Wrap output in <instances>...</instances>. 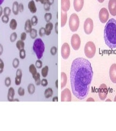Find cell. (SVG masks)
Returning <instances> with one entry per match:
<instances>
[{
  "mask_svg": "<svg viewBox=\"0 0 116 131\" xmlns=\"http://www.w3.org/2000/svg\"><path fill=\"white\" fill-rule=\"evenodd\" d=\"M93 77L90 61L83 58H76L73 61L70 71L71 89L78 99H84L88 95Z\"/></svg>",
  "mask_w": 116,
  "mask_h": 131,
  "instance_id": "6da1fadb",
  "label": "cell"
},
{
  "mask_svg": "<svg viewBox=\"0 0 116 131\" xmlns=\"http://www.w3.org/2000/svg\"><path fill=\"white\" fill-rule=\"evenodd\" d=\"M104 40L110 49L116 48V20L111 19L107 22L104 29Z\"/></svg>",
  "mask_w": 116,
  "mask_h": 131,
  "instance_id": "7a4b0ae2",
  "label": "cell"
},
{
  "mask_svg": "<svg viewBox=\"0 0 116 131\" xmlns=\"http://www.w3.org/2000/svg\"><path fill=\"white\" fill-rule=\"evenodd\" d=\"M33 50L38 59H41L42 58L45 50V46L41 38H37L34 40L33 44Z\"/></svg>",
  "mask_w": 116,
  "mask_h": 131,
  "instance_id": "3957f363",
  "label": "cell"
},
{
  "mask_svg": "<svg viewBox=\"0 0 116 131\" xmlns=\"http://www.w3.org/2000/svg\"><path fill=\"white\" fill-rule=\"evenodd\" d=\"M84 54L89 59L93 58L96 54V46L92 41H89L84 46Z\"/></svg>",
  "mask_w": 116,
  "mask_h": 131,
  "instance_id": "277c9868",
  "label": "cell"
},
{
  "mask_svg": "<svg viewBox=\"0 0 116 131\" xmlns=\"http://www.w3.org/2000/svg\"><path fill=\"white\" fill-rule=\"evenodd\" d=\"M68 25L70 29L72 32H76L78 30L79 26V18L76 13L71 15L69 19Z\"/></svg>",
  "mask_w": 116,
  "mask_h": 131,
  "instance_id": "5b68a950",
  "label": "cell"
},
{
  "mask_svg": "<svg viewBox=\"0 0 116 131\" xmlns=\"http://www.w3.org/2000/svg\"><path fill=\"white\" fill-rule=\"evenodd\" d=\"M81 44V38L78 34H75L71 37V44L72 48L75 51L78 50Z\"/></svg>",
  "mask_w": 116,
  "mask_h": 131,
  "instance_id": "8992f818",
  "label": "cell"
},
{
  "mask_svg": "<svg viewBox=\"0 0 116 131\" xmlns=\"http://www.w3.org/2000/svg\"><path fill=\"white\" fill-rule=\"evenodd\" d=\"M94 29L93 20L90 18H87L84 23V31L87 35H90Z\"/></svg>",
  "mask_w": 116,
  "mask_h": 131,
  "instance_id": "52a82bcc",
  "label": "cell"
},
{
  "mask_svg": "<svg viewBox=\"0 0 116 131\" xmlns=\"http://www.w3.org/2000/svg\"><path fill=\"white\" fill-rule=\"evenodd\" d=\"M61 54L64 59H68L70 55V47L68 43L65 42L62 45L61 49Z\"/></svg>",
  "mask_w": 116,
  "mask_h": 131,
  "instance_id": "ba28073f",
  "label": "cell"
},
{
  "mask_svg": "<svg viewBox=\"0 0 116 131\" xmlns=\"http://www.w3.org/2000/svg\"><path fill=\"white\" fill-rule=\"evenodd\" d=\"M99 18L102 23L107 22L109 18V13L106 8H102L100 9L99 14Z\"/></svg>",
  "mask_w": 116,
  "mask_h": 131,
  "instance_id": "9c48e42d",
  "label": "cell"
},
{
  "mask_svg": "<svg viewBox=\"0 0 116 131\" xmlns=\"http://www.w3.org/2000/svg\"><path fill=\"white\" fill-rule=\"evenodd\" d=\"M108 94V89L107 86L103 83L100 86L99 88V97L101 101H104L106 98Z\"/></svg>",
  "mask_w": 116,
  "mask_h": 131,
  "instance_id": "30bf717a",
  "label": "cell"
},
{
  "mask_svg": "<svg viewBox=\"0 0 116 131\" xmlns=\"http://www.w3.org/2000/svg\"><path fill=\"white\" fill-rule=\"evenodd\" d=\"M72 101V95L71 91L68 88H65L61 93V101L71 102Z\"/></svg>",
  "mask_w": 116,
  "mask_h": 131,
  "instance_id": "8fae6325",
  "label": "cell"
},
{
  "mask_svg": "<svg viewBox=\"0 0 116 131\" xmlns=\"http://www.w3.org/2000/svg\"><path fill=\"white\" fill-rule=\"evenodd\" d=\"M109 10L112 16L116 15V0H109Z\"/></svg>",
  "mask_w": 116,
  "mask_h": 131,
  "instance_id": "7c38bea8",
  "label": "cell"
},
{
  "mask_svg": "<svg viewBox=\"0 0 116 131\" xmlns=\"http://www.w3.org/2000/svg\"><path fill=\"white\" fill-rule=\"evenodd\" d=\"M109 77L113 83H116V64H113L109 69Z\"/></svg>",
  "mask_w": 116,
  "mask_h": 131,
  "instance_id": "4fadbf2b",
  "label": "cell"
},
{
  "mask_svg": "<svg viewBox=\"0 0 116 131\" xmlns=\"http://www.w3.org/2000/svg\"><path fill=\"white\" fill-rule=\"evenodd\" d=\"M83 6H84V0H74V7L77 12L82 11Z\"/></svg>",
  "mask_w": 116,
  "mask_h": 131,
  "instance_id": "5bb4252c",
  "label": "cell"
},
{
  "mask_svg": "<svg viewBox=\"0 0 116 131\" xmlns=\"http://www.w3.org/2000/svg\"><path fill=\"white\" fill-rule=\"evenodd\" d=\"M70 8V0H61V11L67 12Z\"/></svg>",
  "mask_w": 116,
  "mask_h": 131,
  "instance_id": "9a60e30c",
  "label": "cell"
},
{
  "mask_svg": "<svg viewBox=\"0 0 116 131\" xmlns=\"http://www.w3.org/2000/svg\"><path fill=\"white\" fill-rule=\"evenodd\" d=\"M68 20V14L66 12H61V27L63 28L66 25Z\"/></svg>",
  "mask_w": 116,
  "mask_h": 131,
  "instance_id": "2e32d148",
  "label": "cell"
},
{
  "mask_svg": "<svg viewBox=\"0 0 116 131\" xmlns=\"http://www.w3.org/2000/svg\"><path fill=\"white\" fill-rule=\"evenodd\" d=\"M15 95V90L13 87H10L7 93V99L9 102H13Z\"/></svg>",
  "mask_w": 116,
  "mask_h": 131,
  "instance_id": "e0dca14e",
  "label": "cell"
},
{
  "mask_svg": "<svg viewBox=\"0 0 116 131\" xmlns=\"http://www.w3.org/2000/svg\"><path fill=\"white\" fill-rule=\"evenodd\" d=\"M61 89H63L66 86L67 82H68L67 75L66 73L64 72H62L61 73Z\"/></svg>",
  "mask_w": 116,
  "mask_h": 131,
  "instance_id": "ac0fdd59",
  "label": "cell"
},
{
  "mask_svg": "<svg viewBox=\"0 0 116 131\" xmlns=\"http://www.w3.org/2000/svg\"><path fill=\"white\" fill-rule=\"evenodd\" d=\"M28 8L31 13H35L37 12V7L34 0H31L28 2Z\"/></svg>",
  "mask_w": 116,
  "mask_h": 131,
  "instance_id": "d6986e66",
  "label": "cell"
},
{
  "mask_svg": "<svg viewBox=\"0 0 116 131\" xmlns=\"http://www.w3.org/2000/svg\"><path fill=\"white\" fill-rule=\"evenodd\" d=\"M53 29V24L52 22H49L47 23L45 27V30H46V35L47 36L50 35L51 34L52 31Z\"/></svg>",
  "mask_w": 116,
  "mask_h": 131,
  "instance_id": "ffe728a7",
  "label": "cell"
},
{
  "mask_svg": "<svg viewBox=\"0 0 116 131\" xmlns=\"http://www.w3.org/2000/svg\"><path fill=\"white\" fill-rule=\"evenodd\" d=\"M32 24L31 22V20L27 19L25 22V26H24V30H25L26 33H30V31L32 29Z\"/></svg>",
  "mask_w": 116,
  "mask_h": 131,
  "instance_id": "44dd1931",
  "label": "cell"
},
{
  "mask_svg": "<svg viewBox=\"0 0 116 131\" xmlns=\"http://www.w3.org/2000/svg\"><path fill=\"white\" fill-rule=\"evenodd\" d=\"M19 3L17 1H14L12 5V12L14 15H17L19 13Z\"/></svg>",
  "mask_w": 116,
  "mask_h": 131,
  "instance_id": "7402d4cb",
  "label": "cell"
},
{
  "mask_svg": "<svg viewBox=\"0 0 116 131\" xmlns=\"http://www.w3.org/2000/svg\"><path fill=\"white\" fill-rule=\"evenodd\" d=\"M44 97L47 99H48L50 97H52L53 95V91L51 88H48L47 89H46L44 91Z\"/></svg>",
  "mask_w": 116,
  "mask_h": 131,
  "instance_id": "603a6c76",
  "label": "cell"
},
{
  "mask_svg": "<svg viewBox=\"0 0 116 131\" xmlns=\"http://www.w3.org/2000/svg\"><path fill=\"white\" fill-rule=\"evenodd\" d=\"M28 70H29V72L32 74V76H34L36 75V73H37V68H36L35 65L33 64L30 65L29 67H28Z\"/></svg>",
  "mask_w": 116,
  "mask_h": 131,
  "instance_id": "cb8c5ba5",
  "label": "cell"
},
{
  "mask_svg": "<svg viewBox=\"0 0 116 131\" xmlns=\"http://www.w3.org/2000/svg\"><path fill=\"white\" fill-rule=\"evenodd\" d=\"M18 23L17 20L15 19H12L9 22V28L11 29L12 30H15L17 28Z\"/></svg>",
  "mask_w": 116,
  "mask_h": 131,
  "instance_id": "d4e9b609",
  "label": "cell"
},
{
  "mask_svg": "<svg viewBox=\"0 0 116 131\" xmlns=\"http://www.w3.org/2000/svg\"><path fill=\"white\" fill-rule=\"evenodd\" d=\"M16 47H17V48L19 51L22 50V49H24V47H25V43H24V41H22L21 40H18L17 43H16Z\"/></svg>",
  "mask_w": 116,
  "mask_h": 131,
  "instance_id": "484cf974",
  "label": "cell"
},
{
  "mask_svg": "<svg viewBox=\"0 0 116 131\" xmlns=\"http://www.w3.org/2000/svg\"><path fill=\"white\" fill-rule=\"evenodd\" d=\"M27 91L30 95H33L35 92V86L33 83H30L27 86Z\"/></svg>",
  "mask_w": 116,
  "mask_h": 131,
  "instance_id": "4316f807",
  "label": "cell"
},
{
  "mask_svg": "<svg viewBox=\"0 0 116 131\" xmlns=\"http://www.w3.org/2000/svg\"><path fill=\"white\" fill-rule=\"evenodd\" d=\"M33 79L34 80V81H35L36 85L37 86H39L41 85V80L40 79V73H36V75H35L34 76H32Z\"/></svg>",
  "mask_w": 116,
  "mask_h": 131,
  "instance_id": "83f0119b",
  "label": "cell"
},
{
  "mask_svg": "<svg viewBox=\"0 0 116 131\" xmlns=\"http://www.w3.org/2000/svg\"><path fill=\"white\" fill-rule=\"evenodd\" d=\"M29 34L30 37L32 39H35L37 36V31L35 29H32Z\"/></svg>",
  "mask_w": 116,
  "mask_h": 131,
  "instance_id": "f1b7e54d",
  "label": "cell"
},
{
  "mask_svg": "<svg viewBox=\"0 0 116 131\" xmlns=\"http://www.w3.org/2000/svg\"><path fill=\"white\" fill-rule=\"evenodd\" d=\"M48 71H49V67L48 66H45L41 70L42 76L44 77V78H46V77L47 76Z\"/></svg>",
  "mask_w": 116,
  "mask_h": 131,
  "instance_id": "f546056e",
  "label": "cell"
},
{
  "mask_svg": "<svg viewBox=\"0 0 116 131\" xmlns=\"http://www.w3.org/2000/svg\"><path fill=\"white\" fill-rule=\"evenodd\" d=\"M20 64V61L19 59L17 58H15L13 59V62H12V65L14 69H17L18 66H19Z\"/></svg>",
  "mask_w": 116,
  "mask_h": 131,
  "instance_id": "4dcf8cb0",
  "label": "cell"
},
{
  "mask_svg": "<svg viewBox=\"0 0 116 131\" xmlns=\"http://www.w3.org/2000/svg\"><path fill=\"white\" fill-rule=\"evenodd\" d=\"M18 37L17 34L15 32H13V33H12L11 36H10V41L11 42H14L17 40Z\"/></svg>",
  "mask_w": 116,
  "mask_h": 131,
  "instance_id": "1f68e13d",
  "label": "cell"
},
{
  "mask_svg": "<svg viewBox=\"0 0 116 131\" xmlns=\"http://www.w3.org/2000/svg\"><path fill=\"white\" fill-rule=\"evenodd\" d=\"M11 13V9L9 7H5L3 9V14L4 15L9 16Z\"/></svg>",
  "mask_w": 116,
  "mask_h": 131,
  "instance_id": "d6a6232c",
  "label": "cell"
},
{
  "mask_svg": "<svg viewBox=\"0 0 116 131\" xmlns=\"http://www.w3.org/2000/svg\"><path fill=\"white\" fill-rule=\"evenodd\" d=\"M52 18V14L50 13H47L44 15V19L46 21V22H50Z\"/></svg>",
  "mask_w": 116,
  "mask_h": 131,
  "instance_id": "836d02e7",
  "label": "cell"
},
{
  "mask_svg": "<svg viewBox=\"0 0 116 131\" xmlns=\"http://www.w3.org/2000/svg\"><path fill=\"white\" fill-rule=\"evenodd\" d=\"M31 24L32 26H36V25H37L38 23V18L37 17V16H36V15L33 16L31 19Z\"/></svg>",
  "mask_w": 116,
  "mask_h": 131,
  "instance_id": "e575fe53",
  "label": "cell"
},
{
  "mask_svg": "<svg viewBox=\"0 0 116 131\" xmlns=\"http://www.w3.org/2000/svg\"><path fill=\"white\" fill-rule=\"evenodd\" d=\"M19 57L21 59H24L26 58V51L24 49L19 51Z\"/></svg>",
  "mask_w": 116,
  "mask_h": 131,
  "instance_id": "d590c367",
  "label": "cell"
},
{
  "mask_svg": "<svg viewBox=\"0 0 116 131\" xmlns=\"http://www.w3.org/2000/svg\"><path fill=\"white\" fill-rule=\"evenodd\" d=\"M11 79L9 77H7L5 80V85L7 87H10V86L11 85Z\"/></svg>",
  "mask_w": 116,
  "mask_h": 131,
  "instance_id": "8d00e7d4",
  "label": "cell"
},
{
  "mask_svg": "<svg viewBox=\"0 0 116 131\" xmlns=\"http://www.w3.org/2000/svg\"><path fill=\"white\" fill-rule=\"evenodd\" d=\"M1 20L4 24H7L8 22H9V16H7V15H2V18H1Z\"/></svg>",
  "mask_w": 116,
  "mask_h": 131,
  "instance_id": "74e56055",
  "label": "cell"
},
{
  "mask_svg": "<svg viewBox=\"0 0 116 131\" xmlns=\"http://www.w3.org/2000/svg\"><path fill=\"white\" fill-rule=\"evenodd\" d=\"M18 93L20 97H23L25 95V89L23 87H19L18 89Z\"/></svg>",
  "mask_w": 116,
  "mask_h": 131,
  "instance_id": "f35d334b",
  "label": "cell"
},
{
  "mask_svg": "<svg viewBox=\"0 0 116 131\" xmlns=\"http://www.w3.org/2000/svg\"><path fill=\"white\" fill-rule=\"evenodd\" d=\"M42 65H43L42 62L40 59H38L37 60H36V63H35V66L36 67V68L41 69L42 67Z\"/></svg>",
  "mask_w": 116,
  "mask_h": 131,
  "instance_id": "ab89813d",
  "label": "cell"
},
{
  "mask_svg": "<svg viewBox=\"0 0 116 131\" xmlns=\"http://www.w3.org/2000/svg\"><path fill=\"white\" fill-rule=\"evenodd\" d=\"M57 52H58V48H57L56 47L53 46L50 49V53H51L52 56H55Z\"/></svg>",
  "mask_w": 116,
  "mask_h": 131,
  "instance_id": "60d3db41",
  "label": "cell"
},
{
  "mask_svg": "<svg viewBox=\"0 0 116 131\" xmlns=\"http://www.w3.org/2000/svg\"><path fill=\"white\" fill-rule=\"evenodd\" d=\"M4 67H5V64H4L2 59L0 58V74L3 72Z\"/></svg>",
  "mask_w": 116,
  "mask_h": 131,
  "instance_id": "b9f144b4",
  "label": "cell"
},
{
  "mask_svg": "<svg viewBox=\"0 0 116 131\" xmlns=\"http://www.w3.org/2000/svg\"><path fill=\"white\" fill-rule=\"evenodd\" d=\"M44 35H46V30L44 28H41L39 30V35L41 37L44 36Z\"/></svg>",
  "mask_w": 116,
  "mask_h": 131,
  "instance_id": "7bdbcfd3",
  "label": "cell"
},
{
  "mask_svg": "<svg viewBox=\"0 0 116 131\" xmlns=\"http://www.w3.org/2000/svg\"><path fill=\"white\" fill-rule=\"evenodd\" d=\"M21 78L22 77L16 76L15 78V83L17 86H19L21 82Z\"/></svg>",
  "mask_w": 116,
  "mask_h": 131,
  "instance_id": "ee69618b",
  "label": "cell"
},
{
  "mask_svg": "<svg viewBox=\"0 0 116 131\" xmlns=\"http://www.w3.org/2000/svg\"><path fill=\"white\" fill-rule=\"evenodd\" d=\"M48 84L47 80L46 79H43L41 80V85L43 87H46L47 86Z\"/></svg>",
  "mask_w": 116,
  "mask_h": 131,
  "instance_id": "f6af8a7d",
  "label": "cell"
},
{
  "mask_svg": "<svg viewBox=\"0 0 116 131\" xmlns=\"http://www.w3.org/2000/svg\"><path fill=\"white\" fill-rule=\"evenodd\" d=\"M16 76L22 77L23 76V72H22L21 69H18L17 71H16Z\"/></svg>",
  "mask_w": 116,
  "mask_h": 131,
  "instance_id": "bcb514c9",
  "label": "cell"
},
{
  "mask_svg": "<svg viewBox=\"0 0 116 131\" xmlns=\"http://www.w3.org/2000/svg\"><path fill=\"white\" fill-rule=\"evenodd\" d=\"M26 37H27V34H26V32H22L20 35V40L22 41H25L26 40Z\"/></svg>",
  "mask_w": 116,
  "mask_h": 131,
  "instance_id": "7dc6e473",
  "label": "cell"
},
{
  "mask_svg": "<svg viewBox=\"0 0 116 131\" xmlns=\"http://www.w3.org/2000/svg\"><path fill=\"white\" fill-rule=\"evenodd\" d=\"M24 6L23 3H19V11L20 13H22L24 11Z\"/></svg>",
  "mask_w": 116,
  "mask_h": 131,
  "instance_id": "c3c4849f",
  "label": "cell"
},
{
  "mask_svg": "<svg viewBox=\"0 0 116 131\" xmlns=\"http://www.w3.org/2000/svg\"><path fill=\"white\" fill-rule=\"evenodd\" d=\"M43 5H44V9L46 11H49L50 6L49 5L48 3H46L45 4H44Z\"/></svg>",
  "mask_w": 116,
  "mask_h": 131,
  "instance_id": "681fc988",
  "label": "cell"
},
{
  "mask_svg": "<svg viewBox=\"0 0 116 131\" xmlns=\"http://www.w3.org/2000/svg\"><path fill=\"white\" fill-rule=\"evenodd\" d=\"M55 31L56 34H58V22H56L55 24Z\"/></svg>",
  "mask_w": 116,
  "mask_h": 131,
  "instance_id": "f907efd6",
  "label": "cell"
},
{
  "mask_svg": "<svg viewBox=\"0 0 116 131\" xmlns=\"http://www.w3.org/2000/svg\"><path fill=\"white\" fill-rule=\"evenodd\" d=\"M3 46L1 44H0V56L3 54Z\"/></svg>",
  "mask_w": 116,
  "mask_h": 131,
  "instance_id": "816d5d0a",
  "label": "cell"
},
{
  "mask_svg": "<svg viewBox=\"0 0 116 131\" xmlns=\"http://www.w3.org/2000/svg\"><path fill=\"white\" fill-rule=\"evenodd\" d=\"M54 2V0H47V3H48L50 6L52 5Z\"/></svg>",
  "mask_w": 116,
  "mask_h": 131,
  "instance_id": "f5cc1de1",
  "label": "cell"
},
{
  "mask_svg": "<svg viewBox=\"0 0 116 131\" xmlns=\"http://www.w3.org/2000/svg\"><path fill=\"white\" fill-rule=\"evenodd\" d=\"M35 1L36 2H40L43 4V5H44V4L47 3V0H35Z\"/></svg>",
  "mask_w": 116,
  "mask_h": 131,
  "instance_id": "db71d44e",
  "label": "cell"
},
{
  "mask_svg": "<svg viewBox=\"0 0 116 131\" xmlns=\"http://www.w3.org/2000/svg\"><path fill=\"white\" fill-rule=\"evenodd\" d=\"M3 14V9L2 7L1 6H0V17H1L2 16V14Z\"/></svg>",
  "mask_w": 116,
  "mask_h": 131,
  "instance_id": "11a10c76",
  "label": "cell"
},
{
  "mask_svg": "<svg viewBox=\"0 0 116 131\" xmlns=\"http://www.w3.org/2000/svg\"><path fill=\"white\" fill-rule=\"evenodd\" d=\"M52 101L53 102H58V97H54L53 98V99H52Z\"/></svg>",
  "mask_w": 116,
  "mask_h": 131,
  "instance_id": "9f6ffc18",
  "label": "cell"
},
{
  "mask_svg": "<svg viewBox=\"0 0 116 131\" xmlns=\"http://www.w3.org/2000/svg\"><path fill=\"white\" fill-rule=\"evenodd\" d=\"M90 102H94L95 101H94V99H93L92 98H89L87 100V102H90Z\"/></svg>",
  "mask_w": 116,
  "mask_h": 131,
  "instance_id": "6f0895ef",
  "label": "cell"
},
{
  "mask_svg": "<svg viewBox=\"0 0 116 131\" xmlns=\"http://www.w3.org/2000/svg\"><path fill=\"white\" fill-rule=\"evenodd\" d=\"M55 87L56 88H58V80H56L55 81Z\"/></svg>",
  "mask_w": 116,
  "mask_h": 131,
  "instance_id": "680465c9",
  "label": "cell"
},
{
  "mask_svg": "<svg viewBox=\"0 0 116 131\" xmlns=\"http://www.w3.org/2000/svg\"><path fill=\"white\" fill-rule=\"evenodd\" d=\"M104 1H105V0H97V1H98L100 3H103V2H104Z\"/></svg>",
  "mask_w": 116,
  "mask_h": 131,
  "instance_id": "91938a15",
  "label": "cell"
},
{
  "mask_svg": "<svg viewBox=\"0 0 116 131\" xmlns=\"http://www.w3.org/2000/svg\"><path fill=\"white\" fill-rule=\"evenodd\" d=\"M4 1H5V0H0V6H1L2 4L3 3Z\"/></svg>",
  "mask_w": 116,
  "mask_h": 131,
  "instance_id": "94428289",
  "label": "cell"
},
{
  "mask_svg": "<svg viewBox=\"0 0 116 131\" xmlns=\"http://www.w3.org/2000/svg\"><path fill=\"white\" fill-rule=\"evenodd\" d=\"M13 102H19V100L18 99H14Z\"/></svg>",
  "mask_w": 116,
  "mask_h": 131,
  "instance_id": "6125c7cd",
  "label": "cell"
},
{
  "mask_svg": "<svg viewBox=\"0 0 116 131\" xmlns=\"http://www.w3.org/2000/svg\"><path fill=\"white\" fill-rule=\"evenodd\" d=\"M114 101H115V102H116V95L115 96V99H114Z\"/></svg>",
  "mask_w": 116,
  "mask_h": 131,
  "instance_id": "be15d7a7",
  "label": "cell"
},
{
  "mask_svg": "<svg viewBox=\"0 0 116 131\" xmlns=\"http://www.w3.org/2000/svg\"><path fill=\"white\" fill-rule=\"evenodd\" d=\"M107 101H108V102H111V101L110 99H107V100H106V102H107Z\"/></svg>",
  "mask_w": 116,
  "mask_h": 131,
  "instance_id": "e7e4bbea",
  "label": "cell"
}]
</instances>
